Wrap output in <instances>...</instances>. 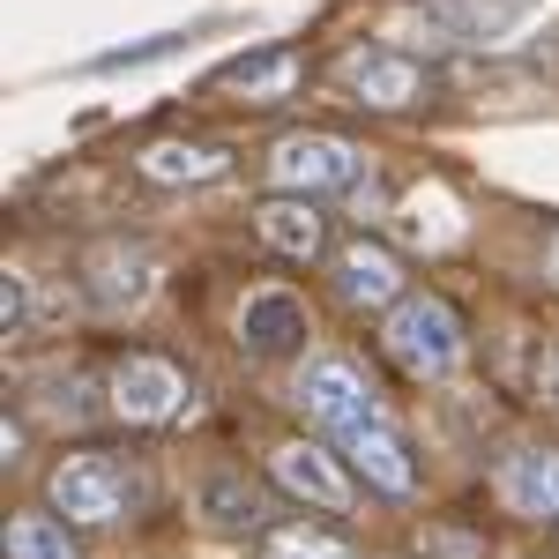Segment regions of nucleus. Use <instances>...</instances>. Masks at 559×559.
<instances>
[{"instance_id":"15","label":"nucleus","mask_w":559,"mask_h":559,"mask_svg":"<svg viewBox=\"0 0 559 559\" xmlns=\"http://www.w3.org/2000/svg\"><path fill=\"white\" fill-rule=\"evenodd\" d=\"M134 173L150 179V187H202V179H224L231 173V150L224 142H150L142 157H134Z\"/></svg>"},{"instance_id":"22","label":"nucleus","mask_w":559,"mask_h":559,"mask_svg":"<svg viewBox=\"0 0 559 559\" xmlns=\"http://www.w3.org/2000/svg\"><path fill=\"white\" fill-rule=\"evenodd\" d=\"M552 388H559V366H552Z\"/></svg>"},{"instance_id":"17","label":"nucleus","mask_w":559,"mask_h":559,"mask_svg":"<svg viewBox=\"0 0 559 559\" xmlns=\"http://www.w3.org/2000/svg\"><path fill=\"white\" fill-rule=\"evenodd\" d=\"M8 559H83L60 515H8Z\"/></svg>"},{"instance_id":"9","label":"nucleus","mask_w":559,"mask_h":559,"mask_svg":"<svg viewBox=\"0 0 559 559\" xmlns=\"http://www.w3.org/2000/svg\"><path fill=\"white\" fill-rule=\"evenodd\" d=\"M254 231H261V247L269 254H284V261H321V247H329V216H321V194H269L254 210Z\"/></svg>"},{"instance_id":"20","label":"nucleus","mask_w":559,"mask_h":559,"mask_svg":"<svg viewBox=\"0 0 559 559\" xmlns=\"http://www.w3.org/2000/svg\"><path fill=\"white\" fill-rule=\"evenodd\" d=\"M0 329H8V336L31 329V276H8V284H0Z\"/></svg>"},{"instance_id":"10","label":"nucleus","mask_w":559,"mask_h":559,"mask_svg":"<svg viewBox=\"0 0 559 559\" xmlns=\"http://www.w3.org/2000/svg\"><path fill=\"white\" fill-rule=\"evenodd\" d=\"M306 299L299 292H284V284H269V292H247L239 306V350H254V358H284V350L306 344Z\"/></svg>"},{"instance_id":"8","label":"nucleus","mask_w":559,"mask_h":559,"mask_svg":"<svg viewBox=\"0 0 559 559\" xmlns=\"http://www.w3.org/2000/svg\"><path fill=\"white\" fill-rule=\"evenodd\" d=\"M344 90H350V105H366V112H411L418 97H432V75L411 52L373 45V52H350L344 60Z\"/></svg>"},{"instance_id":"14","label":"nucleus","mask_w":559,"mask_h":559,"mask_svg":"<svg viewBox=\"0 0 559 559\" xmlns=\"http://www.w3.org/2000/svg\"><path fill=\"white\" fill-rule=\"evenodd\" d=\"M500 500L530 522H559V448H515L500 463Z\"/></svg>"},{"instance_id":"5","label":"nucleus","mask_w":559,"mask_h":559,"mask_svg":"<svg viewBox=\"0 0 559 559\" xmlns=\"http://www.w3.org/2000/svg\"><path fill=\"white\" fill-rule=\"evenodd\" d=\"M269 179L284 187V194H336V187H350L358 179V150H350L344 134H284L276 150H269Z\"/></svg>"},{"instance_id":"11","label":"nucleus","mask_w":559,"mask_h":559,"mask_svg":"<svg viewBox=\"0 0 559 559\" xmlns=\"http://www.w3.org/2000/svg\"><path fill=\"white\" fill-rule=\"evenodd\" d=\"M344 448H350V471L366 477L373 492H388V500H411V492H418V463H411V440L388 426V418L358 426Z\"/></svg>"},{"instance_id":"1","label":"nucleus","mask_w":559,"mask_h":559,"mask_svg":"<svg viewBox=\"0 0 559 559\" xmlns=\"http://www.w3.org/2000/svg\"><path fill=\"white\" fill-rule=\"evenodd\" d=\"M381 344H388V358H395L403 373H418V381H448V373L463 366L471 336H463V313L440 299V292H411V299L388 306Z\"/></svg>"},{"instance_id":"4","label":"nucleus","mask_w":559,"mask_h":559,"mask_svg":"<svg viewBox=\"0 0 559 559\" xmlns=\"http://www.w3.org/2000/svg\"><path fill=\"white\" fill-rule=\"evenodd\" d=\"M292 395H299L306 418H313L321 432H336V440H350L358 426L388 418L358 358H306V373H299V388H292Z\"/></svg>"},{"instance_id":"2","label":"nucleus","mask_w":559,"mask_h":559,"mask_svg":"<svg viewBox=\"0 0 559 559\" xmlns=\"http://www.w3.org/2000/svg\"><path fill=\"white\" fill-rule=\"evenodd\" d=\"M45 500H52V515H68L75 530H112V522L142 500V485H134V471L120 463V455H105V448H75V455L52 463Z\"/></svg>"},{"instance_id":"7","label":"nucleus","mask_w":559,"mask_h":559,"mask_svg":"<svg viewBox=\"0 0 559 559\" xmlns=\"http://www.w3.org/2000/svg\"><path fill=\"white\" fill-rule=\"evenodd\" d=\"M269 477H276V492H292V500L321 508V515H350V500H358V485L344 477V463L321 440H284L269 455Z\"/></svg>"},{"instance_id":"12","label":"nucleus","mask_w":559,"mask_h":559,"mask_svg":"<svg viewBox=\"0 0 559 559\" xmlns=\"http://www.w3.org/2000/svg\"><path fill=\"white\" fill-rule=\"evenodd\" d=\"M306 83V52L299 45H261L247 60H231L216 90H239V105H284V97H299Z\"/></svg>"},{"instance_id":"16","label":"nucleus","mask_w":559,"mask_h":559,"mask_svg":"<svg viewBox=\"0 0 559 559\" xmlns=\"http://www.w3.org/2000/svg\"><path fill=\"white\" fill-rule=\"evenodd\" d=\"M537 15H545V0H448V8H440V23L463 45H508V38H522Z\"/></svg>"},{"instance_id":"13","label":"nucleus","mask_w":559,"mask_h":559,"mask_svg":"<svg viewBox=\"0 0 559 559\" xmlns=\"http://www.w3.org/2000/svg\"><path fill=\"white\" fill-rule=\"evenodd\" d=\"M150 269H157V261L142 254V247H128V239H105V247L83 261L90 306H97V313H120V306H134L142 292H150Z\"/></svg>"},{"instance_id":"21","label":"nucleus","mask_w":559,"mask_h":559,"mask_svg":"<svg viewBox=\"0 0 559 559\" xmlns=\"http://www.w3.org/2000/svg\"><path fill=\"white\" fill-rule=\"evenodd\" d=\"M545 269H552V284H559V231L545 239Z\"/></svg>"},{"instance_id":"18","label":"nucleus","mask_w":559,"mask_h":559,"mask_svg":"<svg viewBox=\"0 0 559 559\" xmlns=\"http://www.w3.org/2000/svg\"><path fill=\"white\" fill-rule=\"evenodd\" d=\"M202 515H210L216 530H261V492L247 477H210V485H202Z\"/></svg>"},{"instance_id":"6","label":"nucleus","mask_w":559,"mask_h":559,"mask_svg":"<svg viewBox=\"0 0 559 559\" xmlns=\"http://www.w3.org/2000/svg\"><path fill=\"white\" fill-rule=\"evenodd\" d=\"M329 276H336V299L358 306V313H388L395 299H411V269H403V254L381 247V239H366V231H358L350 247H336Z\"/></svg>"},{"instance_id":"19","label":"nucleus","mask_w":559,"mask_h":559,"mask_svg":"<svg viewBox=\"0 0 559 559\" xmlns=\"http://www.w3.org/2000/svg\"><path fill=\"white\" fill-rule=\"evenodd\" d=\"M261 559H358L344 537H329V530H313V522H284V530H269V545Z\"/></svg>"},{"instance_id":"3","label":"nucleus","mask_w":559,"mask_h":559,"mask_svg":"<svg viewBox=\"0 0 559 559\" xmlns=\"http://www.w3.org/2000/svg\"><path fill=\"white\" fill-rule=\"evenodd\" d=\"M105 403H112V418H128V426H179V418L194 411V388H187V373H179L173 358L128 350V358H112V373H105Z\"/></svg>"}]
</instances>
